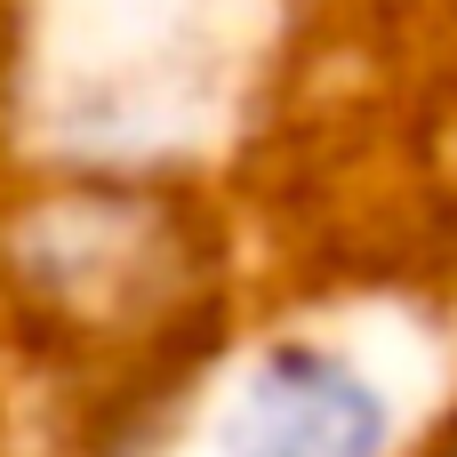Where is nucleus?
Instances as JSON below:
<instances>
[{
	"label": "nucleus",
	"mask_w": 457,
	"mask_h": 457,
	"mask_svg": "<svg viewBox=\"0 0 457 457\" xmlns=\"http://www.w3.org/2000/svg\"><path fill=\"white\" fill-rule=\"evenodd\" d=\"M386 394L329 345H273L225 402V457H386Z\"/></svg>",
	"instance_id": "nucleus-1"
},
{
	"label": "nucleus",
	"mask_w": 457,
	"mask_h": 457,
	"mask_svg": "<svg viewBox=\"0 0 457 457\" xmlns=\"http://www.w3.org/2000/svg\"><path fill=\"white\" fill-rule=\"evenodd\" d=\"M442 457H457V442H450V450H442Z\"/></svg>",
	"instance_id": "nucleus-2"
}]
</instances>
